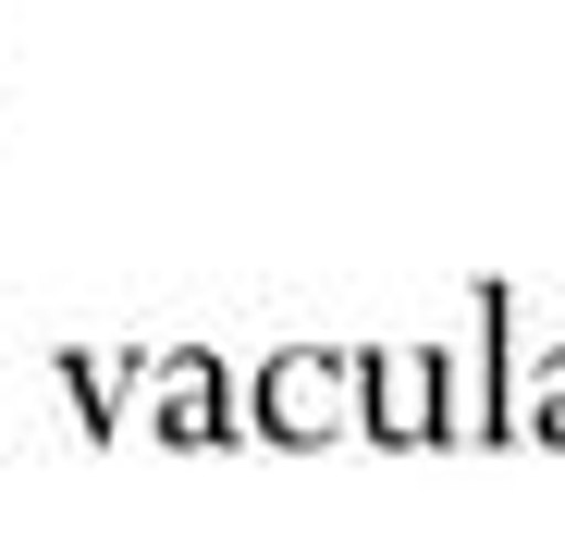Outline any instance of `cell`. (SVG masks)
<instances>
[{"label": "cell", "mask_w": 565, "mask_h": 541, "mask_svg": "<svg viewBox=\"0 0 565 541\" xmlns=\"http://www.w3.org/2000/svg\"><path fill=\"white\" fill-rule=\"evenodd\" d=\"M356 394H369V357H344V344H282V357H258L246 418L282 443V456H320V443L356 431Z\"/></svg>", "instance_id": "cell-1"}, {"label": "cell", "mask_w": 565, "mask_h": 541, "mask_svg": "<svg viewBox=\"0 0 565 541\" xmlns=\"http://www.w3.org/2000/svg\"><path fill=\"white\" fill-rule=\"evenodd\" d=\"M369 443H455V382H443V344H369V394H356Z\"/></svg>", "instance_id": "cell-2"}, {"label": "cell", "mask_w": 565, "mask_h": 541, "mask_svg": "<svg viewBox=\"0 0 565 541\" xmlns=\"http://www.w3.org/2000/svg\"><path fill=\"white\" fill-rule=\"evenodd\" d=\"M148 431L172 443V456H222V443H234V370L198 357V344L148 357Z\"/></svg>", "instance_id": "cell-3"}, {"label": "cell", "mask_w": 565, "mask_h": 541, "mask_svg": "<svg viewBox=\"0 0 565 541\" xmlns=\"http://www.w3.org/2000/svg\"><path fill=\"white\" fill-rule=\"evenodd\" d=\"M50 370H62V394H74L86 431H124V406L148 394V357H99V344H62Z\"/></svg>", "instance_id": "cell-4"}, {"label": "cell", "mask_w": 565, "mask_h": 541, "mask_svg": "<svg viewBox=\"0 0 565 541\" xmlns=\"http://www.w3.org/2000/svg\"><path fill=\"white\" fill-rule=\"evenodd\" d=\"M516 431L565 443V344H553V357H529V394H516Z\"/></svg>", "instance_id": "cell-5"}]
</instances>
